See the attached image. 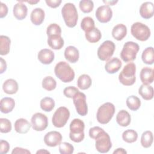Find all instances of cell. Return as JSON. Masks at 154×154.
Wrapping results in <instances>:
<instances>
[{
	"mask_svg": "<svg viewBox=\"0 0 154 154\" xmlns=\"http://www.w3.org/2000/svg\"><path fill=\"white\" fill-rule=\"evenodd\" d=\"M54 72L57 77L65 83L70 82L75 78L74 70L65 61L58 63L54 68Z\"/></svg>",
	"mask_w": 154,
	"mask_h": 154,
	"instance_id": "obj_1",
	"label": "cell"
},
{
	"mask_svg": "<svg viewBox=\"0 0 154 154\" xmlns=\"http://www.w3.org/2000/svg\"><path fill=\"white\" fill-rule=\"evenodd\" d=\"M61 14L66 25L69 28L76 25L78 15L75 5L72 3H66L61 9Z\"/></svg>",
	"mask_w": 154,
	"mask_h": 154,
	"instance_id": "obj_2",
	"label": "cell"
},
{
	"mask_svg": "<svg viewBox=\"0 0 154 154\" xmlns=\"http://www.w3.org/2000/svg\"><path fill=\"white\" fill-rule=\"evenodd\" d=\"M136 66L134 63H129L123 67L119 75V79L120 83L126 86L133 85L135 81Z\"/></svg>",
	"mask_w": 154,
	"mask_h": 154,
	"instance_id": "obj_3",
	"label": "cell"
},
{
	"mask_svg": "<svg viewBox=\"0 0 154 154\" xmlns=\"http://www.w3.org/2000/svg\"><path fill=\"white\" fill-rule=\"evenodd\" d=\"M85 124L82 120L79 119H73L70 124V139L75 142L79 143L84 138Z\"/></svg>",
	"mask_w": 154,
	"mask_h": 154,
	"instance_id": "obj_4",
	"label": "cell"
},
{
	"mask_svg": "<svg viewBox=\"0 0 154 154\" xmlns=\"http://www.w3.org/2000/svg\"><path fill=\"white\" fill-rule=\"evenodd\" d=\"M114 112L115 106L112 103H104L97 109L96 114L97 120L101 124H106L111 120Z\"/></svg>",
	"mask_w": 154,
	"mask_h": 154,
	"instance_id": "obj_5",
	"label": "cell"
},
{
	"mask_svg": "<svg viewBox=\"0 0 154 154\" xmlns=\"http://www.w3.org/2000/svg\"><path fill=\"white\" fill-rule=\"evenodd\" d=\"M140 49L139 45L134 42H127L123 45L120 52V57L125 62H130L136 58Z\"/></svg>",
	"mask_w": 154,
	"mask_h": 154,
	"instance_id": "obj_6",
	"label": "cell"
},
{
	"mask_svg": "<svg viewBox=\"0 0 154 154\" xmlns=\"http://www.w3.org/2000/svg\"><path fill=\"white\" fill-rule=\"evenodd\" d=\"M132 35L138 40L144 42L149 39L150 36V30L145 24L137 22L133 23L131 28Z\"/></svg>",
	"mask_w": 154,
	"mask_h": 154,
	"instance_id": "obj_7",
	"label": "cell"
},
{
	"mask_svg": "<svg viewBox=\"0 0 154 154\" xmlns=\"http://www.w3.org/2000/svg\"><path fill=\"white\" fill-rule=\"evenodd\" d=\"M70 117V112L65 106L59 107L54 112L52 122L53 125L56 128H62L67 123Z\"/></svg>",
	"mask_w": 154,
	"mask_h": 154,
	"instance_id": "obj_8",
	"label": "cell"
},
{
	"mask_svg": "<svg viewBox=\"0 0 154 154\" xmlns=\"http://www.w3.org/2000/svg\"><path fill=\"white\" fill-rule=\"evenodd\" d=\"M95 147L96 150L100 153L108 152L112 147L110 137L108 133L103 131L96 138Z\"/></svg>",
	"mask_w": 154,
	"mask_h": 154,
	"instance_id": "obj_9",
	"label": "cell"
},
{
	"mask_svg": "<svg viewBox=\"0 0 154 154\" xmlns=\"http://www.w3.org/2000/svg\"><path fill=\"white\" fill-rule=\"evenodd\" d=\"M116 46L113 42L106 40L103 42L97 49V57L102 61L108 60L113 55Z\"/></svg>",
	"mask_w": 154,
	"mask_h": 154,
	"instance_id": "obj_10",
	"label": "cell"
},
{
	"mask_svg": "<svg viewBox=\"0 0 154 154\" xmlns=\"http://www.w3.org/2000/svg\"><path fill=\"white\" fill-rule=\"evenodd\" d=\"M72 99L78 114L81 116H86L88 112V106L86 102L85 94L78 91Z\"/></svg>",
	"mask_w": 154,
	"mask_h": 154,
	"instance_id": "obj_11",
	"label": "cell"
},
{
	"mask_svg": "<svg viewBox=\"0 0 154 154\" xmlns=\"http://www.w3.org/2000/svg\"><path fill=\"white\" fill-rule=\"evenodd\" d=\"M31 123L34 130L36 131H42L48 127V119L45 114L37 112L32 115Z\"/></svg>",
	"mask_w": 154,
	"mask_h": 154,
	"instance_id": "obj_12",
	"label": "cell"
},
{
	"mask_svg": "<svg viewBox=\"0 0 154 154\" xmlns=\"http://www.w3.org/2000/svg\"><path fill=\"white\" fill-rule=\"evenodd\" d=\"M96 17L101 23H107L112 18V11L108 5L99 7L95 13Z\"/></svg>",
	"mask_w": 154,
	"mask_h": 154,
	"instance_id": "obj_13",
	"label": "cell"
},
{
	"mask_svg": "<svg viewBox=\"0 0 154 154\" xmlns=\"http://www.w3.org/2000/svg\"><path fill=\"white\" fill-rule=\"evenodd\" d=\"M62 141L61 134L57 131H50L45 135L44 142L49 147H55L60 145Z\"/></svg>",
	"mask_w": 154,
	"mask_h": 154,
	"instance_id": "obj_14",
	"label": "cell"
},
{
	"mask_svg": "<svg viewBox=\"0 0 154 154\" xmlns=\"http://www.w3.org/2000/svg\"><path fill=\"white\" fill-rule=\"evenodd\" d=\"M38 60L43 64H49L54 60V53L48 49H43L40 50L37 55Z\"/></svg>",
	"mask_w": 154,
	"mask_h": 154,
	"instance_id": "obj_15",
	"label": "cell"
},
{
	"mask_svg": "<svg viewBox=\"0 0 154 154\" xmlns=\"http://www.w3.org/2000/svg\"><path fill=\"white\" fill-rule=\"evenodd\" d=\"M153 69L149 67H144L141 69L140 77L143 84L149 85L153 82Z\"/></svg>",
	"mask_w": 154,
	"mask_h": 154,
	"instance_id": "obj_16",
	"label": "cell"
},
{
	"mask_svg": "<svg viewBox=\"0 0 154 154\" xmlns=\"http://www.w3.org/2000/svg\"><path fill=\"white\" fill-rule=\"evenodd\" d=\"M122 63L117 57L112 58L108 61L105 65V69L106 72L109 74H114L118 72L121 68Z\"/></svg>",
	"mask_w": 154,
	"mask_h": 154,
	"instance_id": "obj_17",
	"label": "cell"
},
{
	"mask_svg": "<svg viewBox=\"0 0 154 154\" xmlns=\"http://www.w3.org/2000/svg\"><path fill=\"white\" fill-rule=\"evenodd\" d=\"M64 57L69 62L75 63L79 60V51L75 46H69L65 49Z\"/></svg>",
	"mask_w": 154,
	"mask_h": 154,
	"instance_id": "obj_18",
	"label": "cell"
},
{
	"mask_svg": "<svg viewBox=\"0 0 154 154\" xmlns=\"http://www.w3.org/2000/svg\"><path fill=\"white\" fill-rule=\"evenodd\" d=\"M27 7L21 2H19L14 5L13 14L17 20L24 19L27 15Z\"/></svg>",
	"mask_w": 154,
	"mask_h": 154,
	"instance_id": "obj_19",
	"label": "cell"
},
{
	"mask_svg": "<svg viewBox=\"0 0 154 154\" xmlns=\"http://www.w3.org/2000/svg\"><path fill=\"white\" fill-rule=\"evenodd\" d=\"M31 126V124L28 120L23 118L17 119L14 123L15 131L17 133L22 134L27 133Z\"/></svg>",
	"mask_w": 154,
	"mask_h": 154,
	"instance_id": "obj_20",
	"label": "cell"
},
{
	"mask_svg": "<svg viewBox=\"0 0 154 154\" xmlns=\"http://www.w3.org/2000/svg\"><path fill=\"white\" fill-rule=\"evenodd\" d=\"M141 16L146 19H149L153 16V4L152 2L143 3L140 8Z\"/></svg>",
	"mask_w": 154,
	"mask_h": 154,
	"instance_id": "obj_21",
	"label": "cell"
},
{
	"mask_svg": "<svg viewBox=\"0 0 154 154\" xmlns=\"http://www.w3.org/2000/svg\"><path fill=\"white\" fill-rule=\"evenodd\" d=\"M45 11L41 8H34L30 15V19L32 23L35 25H41L45 19Z\"/></svg>",
	"mask_w": 154,
	"mask_h": 154,
	"instance_id": "obj_22",
	"label": "cell"
},
{
	"mask_svg": "<svg viewBox=\"0 0 154 154\" xmlns=\"http://www.w3.org/2000/svg\"><path fill=\"white\" fill-rule=\"evenodd\" d=\"M18 84L13 79H8L4 81L2 85L4 91L8 94H15L18 90Z\"/></svg>",
	"mask_w": 154,
	"mask_h": 154,
	"instance_id": "obj_23",
	"label": "cell"
},
{
	"mask_svg": "<svg viewBox=\"0 0 154 154\" xmlns=\"http://www.w3.org/2000/svg\"><path fill=\"white\" fill-rule=\"evenodd\" d=\"M116 122L121 126H128L131 123V116L129 113L126 110H120L116 116Z\"/></svg>",
	"mask_w": 154,
	"mask_h": 154,
	"instance_id": "obj_24",
	"label": "cell"
},
{
	"mask_svg": "<svg viewBox=\"0 0 154 154\" xmlns=\"http://www.w3.org/2000/svg\"><path fill=\"white\" fill-rule=\"evenodd\" d=\"M127 34V28L126 25L120 23L114 26L112 30V35L117 40H122Z\"/></svg>",
	"mask_w": 154,
	"mask_h": 154,
	"instance_id": "obj_25",
	"label": "cell"
},
{
	"mask_svg": "<svg viewBox=\"0 0 154 154\" xmlns=\"http://www.w3.org/2000/svg\"><path fill=\"white\" fill-rule=\"evenodd\" d=\"M15 106L14 100L11 97H5L1 100V111L7 114L12 111Z\"/></svg>",
	"mask_w": 154,
	"mask_h": 154,
	"instance_id": "obj_26",
	"label": "cell"
},
{
	"mask_svg": "<svg viewBox=\"0 0 154 154\" xmlns=\"http://www.w3.org/2000/svg\"><path fill=\"white\" fill-rule=\"evenodd\" d=\"M48 45L55 50L61 49L64 44V40L61 35H52L48 37Z\"/></svg>",
	"mask_w": 154,
	"mask_h": 154,
	"instance_id": "obj_27",
	"label": "cell"
},
{
	"mask_svg": "<svg viewBox=\"0 0 154 154\" xmlns=\"http://www.w3.org/2000/svg\"><path fill=\"white\" fill-rule=\"evenodd\" d=\"M138 93L143 99L149 100L153 97V88L149 85L142 84L138 89Z\"/></svg>",
	"mask_w": 154,
	"mask_h": 154,
	"instance_id": "obj_28",
	"label": "cell"
},
{
	"mask_svg": "<svg viewBox=\"0 0 154 154\" xmlns=\"http://www.w3.org/2000/svg\"><path fill=\"white\" fill-rule=\"evenodd\" d=\"M11 40L7 36L1 35L0 36V54L7 55L10 52Z\"/></svg>",
	"mask_w": 154,
	"mask_h": 154,
	"instance_id": "obj_29",
	"label": "cell"
},
{
	"mask_svg": "<svg viewBox=\"0 0 154 154\" xmlns=\"http://www.w3.org/2000/svg\"><path fill=\"white\" fill-rule=\"evenodd\" d=\"M141 58L143 61L149 65H151L154 62V52L153 47L146 48L142 53Z\"/></svg>",
	"mask_w": 154,
	"mask_h": 154,
	"instance_id": "obj_30",
	"label": "cell"
},
{
	"mask_svg": "<svg viewBox=\"0 0 154 154\" xmlns=\"http://www.w3.org/2000/svg\"><path fill=\"white\" fill-rule=\"evenodd\" d=\"M91 78L87 74L80 75L77 81L78 87L81 90H87L89 88L91 85Z\"/></svg>",
	"mask_w": 154,
	"mask_h": 154,
	"instance_id": "obj_31",
	"label": "cell"
},
{
	"mask_svg": "<svg viewBox=\"0 0 154 154\" xmlns=\"http://www.w3.org/2000/svg\"><path fill=\"white\" fill-rule=\"evenodd\" d=\"M85 36L86 39L89 42L93 43H96L100 40L102 37V34L100 30L97 28L94 27L93 29L85 32Z\"/></svg>",
	"mask_w": 154,
	"mask_h": 154,
	"instance_id": "obj_32",
	"label": "cell"
},
{
	"mask_svg": "<svg viewBox=\"0 0 154 154\" xmlns=\"http://www.w3.org/2000/svg\"><path fill=\"white\" fill-rule=\"evenodd\" d=\"M153 141V134L150 131H146L144 132L141 137V144L144 148L150 147Z\"/></svg>",
	"mask_w": 154,
	"mask_h": 154,
	"instance_id": "obj_33",
	"label": "cell"
},
{
	"mask_svg": "<svg viewBox=\"0 0 154 154\" xmlns=\"http://www.w3.org/2000/svg\"><path fill=\"white\" fill-rule=\"evenodd\" d=\"M126 105L128 108L131 110L137 111L141 106V100L138 97L134 95H131L127 98Z\"/></svg>",
	"mask_w": 154,
	"mask_h": 154,
	"instance_id": "obj_34",
	"label": "cell"
},
{
	"mask_svg": "<svg viewBox=\"0 0 154 154\" xmlns=\"http://www.w3.org/2000/svg\"><path fill=\"white\" fill-rule=\"evenodd\" d=\"M55 106L54 100L50 97H45L40 100V108L46 112L51 111Z\"/></svg>",
	"mask_w": 154,
	"mask_h": 154,
	"instance_id": "obj_35",
	"label": "cell"
},
{
	"mask_svg": "<svg viewBox=\"0 0 154 154\" xmlns=\"http://www.w3.org/2000/svg\"><path fill=\"white\" fill-rule=\"evenodd\" d=\"M122 138L125 142L132 143L137 141L138 138V134L135 130L127 129L123 132Z\"/></svg>",
	"mask_w": 154,
	"mask_h": 154,
	"instance_id": "obj_36",
	"label": "cell"
},
{
	"mask_svg": "<svg viewBox=\"0 0 154 154\" xmlns=\"http://www.w3.org/2000/svg\"><path fill=\"white\" fill-rule=\"evenodd\" d=\"M57 87L56 81L51 76H46L42 81V87L48 91H52Z\"/></svg>",
	"mask_w": 154,
	"mask_h": 154,
	"instance_id": "obj_37",
	"label": "cell"
},
{
	"mask_svg": "<svg viewBox=\"0 0 154 154\" xmlns=\"http://www.w3.org/2000/svg\"><path fill=\"white\" fill-rule=\"evenodd\" d=\"M81 27L85 32H88L94 28V22L90 17H85L81 22Z\"/></svg>",
	"mask_w": 154,
	"mask_h": 154,
	"instance_id": "obj_38",
	"label": "cell"
},
{
	"mask_svg": "<svg viewBox=\"0 0 154 154\" xmlns=\"http://www.w3.org/2000/svg\"><path fill=\"white\" fill-rule=\"evenodd\" d=\"M79 7L83 13H88L93 10L94 4L93 2L90 0H82L79 2Z\"/></svg>",
	"mask_w": 154,
	"mask_h": 154,
	"instance_id": "obj_39",
	"label": "cell"
},
{
	"mask_svg": "<svg viewBox=\"0 0 154 154\" xmlns=\"http://www.w3.org/2000/svg\"><path fill=\"white\" fill-rule=\"evenodd\" d=\"M46 34L48 37L52 35H61V27L57 23L50 24L46 30Z\"/></svg>",
	"mask_w": 154,
	"mask_h": 154,
	"instance_id": "obj_40",
	"label": "cell"
},
{
	"mask_svg": "<svg viewBox=\"0 0 154 154\" xmlns=\"http://www.w3.org/2000/svg\"><path fill=\"white\" fill-rule=\"evenodd\" d=\"M59 152L61 154H72L74 152V147L69 143L63 142L59 145Z\"/></svg>",
	"mask_w": 154,
	"mask_h": 154,
	"instance_id": "obj_41",
	"label": "cell"
},
{
	"mask_svg": "<svg viewBox=\"0 0 154 154\" xmlns=\"http://www.w3.org/2000/svg\"><path fill=\"white\" fill-rule=\"evenodd\" d=\"M11 130V122L5 118L0 119V131L2 133H8Z\"/></svg>",
	"mask_w": 154,
	"mask_h": 154,
	"instance_id": "obj_42",
	"label": "cell"
},
{
	"mask_svg": "<svg viewBox=\"0 0 154 154\" xmlns=\"http://www.w3.org/2000/svg\"><path fill=\"white\" fill-rule=\"evenodd\" d=\"M79 90L74 87V86H69L67 87H66L63 90L64 95L69 98H73V97L75 95L76 93H78Z\"/></svg>",
	"mask_w": 154,
	"mask_h": 154,
	"instance_id": "obj_43",
	"label": "cell"
},
{
	"mask_svg": "<svg viewBox=\"0 0 154 154\" xmlns=\"http://www.w3.org/2000/svg\"><path fill=\"white\" fill-rule=\"evenodd\" d=\"M103 131L104 130L99 126L93 127L90 128L89 130V136L90 138L93 139H95V138Z\"/></svg>",
	"mask_w": 154,
	"mask_h": 154,
	"instance_id": "obj_44",
	"label": "cell"
},
{
	"mask_svg": "<svg viewBox=\"0 0 154 154\" xmlns=\"http://www.w3.org/2000/svg\"><path fill=\"white\" fill-rule=\"evenodd\" d=\"M10 149L9 143L4 140H1L0 141V153L2 154L7 153Z\"/></svg>",
	"mask_w": 154,
	"mask_h": 154,
	"instance_id": "obj_45",
	"label": "cell"
},
{
	"mask_svg": "<svg viewBox=\"0 0 154 154\" xmlns=\"http://www.w3.org/2000/svg\"><path fill=\"white\" fill-rule=\"evenodd\" d=\"M48 6L51 8H57L61 3V0H46L45 1Z\"/></svg>",
	"mask_w": 154,
	"mask_h": 154,
	"instance_id": "obj_46",
	"label": "cell"
},
{
	"mask_svg": "<svg viewBox=\"0 0 154 154\" xmlns=\"http://www.w3.org/2000/svg\"><path fill=\"white\" fill-rule=\"evenodd\" d=\"M1 7H0V17L3 18L5 17L8 13V7L5 4L1 2Z\"/></svg>",
	"mask_w": 154,
	"mask_h": 154,
	"instance_id": "obj_47",
	"label": "cell"
},
{
	"mask_svg": "<svg viewBox=\"0 0 154 154\" xmlns=\"http://www.w3.org/2000/svg\"><path fill=\"white\" fill-rule=\"evenodd\" d=\"M11 153L14 154V153H31V152L25 149H23L21 147H16L15 148L13 149V150L11 152Z\"/></svg>",
	"mask_w": 154,
	"mask_h": 154,
	"instance_id": "obj_48",
	"label": "cell"
},
{
	"mask_svg": "<svg viewBox=\"0 0 154 154\" xmlns=\"http://www.w3.org/2000/svg\"><path fill=\"white\" fill-rule=\"evenodd\" d=\"M0 60H1L0 73H3L7 69V64H6L5 61L2 58H0Z\"/></svg>",
	"mask_w": 154,
	"mask_h": 154,
	"instance_id": "obj_49",
	"label": "cell"
},
{
	"mask_svg": "<svg viewBox=\"0 0 154 154\" xmlns=\"http://www.w3.org/2000/svg\"><path fill=\"white\" fill-rule=\"evenodd\" d=\"M113 153L114 154H116V153H118V154H125V153H127V152L123 148H118L116 150H114L113 152Z\"/></svg>",
	"mask_w": 154,
	"mask_h": 154,
	"instance_id": "obj_50",
	"label": "cell"
},
{
	"mask_svg": "<svg viewBox=\"0 0 154 154\" xmlns=\"http://www.w3.org/2000/svg\"><path fill=\"white\" fill-rule=\"evenodd\" d=\"M104 3L107 4L108 5H114V4H116L118 1H103Z\"/></svg>",
	"mask_w": 154,
	"mask_h": 154,
	"instance_id": "obj_51",
	"label": "cell"
},
{
	"mask_svg": "<svg viewBox=\"0 0 154 154\" xmlns=\"http://www.w3.org/2000/svg\"><path fill=\"white\" fill-rule=\"evenodd\" d=\"M49 153L50 152L48 150H43V149H41L40 150H38L37 152V153Z\"/></svg>",
	"mask_w": 154,
	"mask_h": 154,
	"instance_id": "obj_52",
	"label": "cell"
},
{
	"mask_svg": "<svg viewBox=\"0 0 154 154\" xmlns=\"http://www.w3.org/2000/svg\"><path fill=\"white\" fill-rule=\"evenodd\" d=\"M28 3L31 4H37V2H39V1H26Z\"/></svg>",
	"mask_w": 154,
	"mask_h": 154,
	"instance_id": "obj_53",
	"label": "cell"
}]
</instances>
